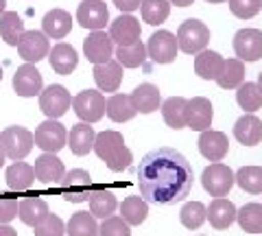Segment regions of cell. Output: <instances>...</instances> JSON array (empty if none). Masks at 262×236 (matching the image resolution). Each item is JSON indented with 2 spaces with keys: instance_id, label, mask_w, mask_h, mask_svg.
<instances>
[{
  "instance_id": "cell-1",
  "label": "cell",
  "mask_w": 262,
  "mask_h": 236,
  "mask_svg": "<svg viewBox=\"0 0 262 236\" xmlns=\"http://www.w3.org/2000/svg\"><path fill=\"white\" fill-rule=\"evenodd\" d=\"M192 168L179 151L160 146L146 153L138 168L140 192L151 203H175L192 190Z\"/></svg>"
},
{
  "instance_id": "cell-2",
  "label": "cell",
  "mask_w": 262,
  "mask_h": 236,
  "mask_svg": "<svg viewBox=\"0 0 262 236\" xmlns=\"http://www.w3.org/2000/svg\"><path fill=\"white\" fill-rule=\"evenodd\" d=\"M92 149L96 151V156L107 164V168L114 170V173H122V170H127L129 164H131V160H134L131 151L127 149V144H125L122 134L112 132V129L110 132L96 134Z\"/></svg>"
},
{
  "instance_id": "cell-3",
  "label": "cell",
  "mask_w": 262,
  "mask_h": 236,
  "mask_svg": "<svg viewBox=\"0 0 262 236\" xmlns=\"http://www.w3.org/2000/svg\"><path fill=\"white\" fill-rule=\"evenodd\" d=\"M210 42V29L199 20H186L177 31V48L188 55H196Z\"/></svg>"
},
{
  "instance_id": "cell-4",
  "label": "cell",
  "mask_w": 262,
  "mask_h": 236,
  "mask_svg": "<svg viewBox=\"0 0 262 236\" xmlns=\"http://www.w3.org/2000/svg\"><path fill=\"white\" fill-rule=\"evenodd\" d=\"M0 144L5 149V156L15 162V160H24L29 156L35 140H33V134L29 129L15 125V127H7L0 134Z\"/></svg>"
},
{
  "instance_id": "cell-5",
  "label": "cell",
  "mask_w": 262,
  "mask_h": 236,
  "mask_svg": "<svg viewBox=\"0 0 262 236\" xmlns=\"http://www.w3.org/2000/svg\"><path fill=\"white\" fill-rule=\"evenodd\" d=\"M66 138H68V132H66V127L57 118L44 120L35 129V134H33L35 146H39L44 153H59L66 146Z\"/></svg>"
},
{
  "instance_id": "cell-6",
  "label": "cell",
  "mask_w": 262,
  "mask_h": 236,
  "mask_svg": "<svg viewBox=\"0 0 262 236\" xmlns=\"http://www.w3.org/2000/svg\"><path fill=\"white\" fill-rule=\"evenodd\" d=\"M72 110L83 123H98L105 116V96L98 90H83L72 99Z\"/></svg>"
},
{
  "instance_id": "cell-7",
  "label": "cell",
  "mask_w": 262,
  "mask_h": 236,
  "mask_svg": "<svg viewBox=\"0 0 262 236\" xmlns=\"http://www.w3.org/2000/svg\"><path fill=\"white\" fill-rule=\"evenodd\" d=\"M201 184H203V188H206V192H210L212 197H225L236 182H234L232 168L221 164V162H214V164H210L203 170Z\"/></svg>"
},
{
  "instance_id": "cell-8",
  "label": "cell",
  "mask_w": 262,
  "mask_h": 236,
  "mask_svg": "<svg viewBox=\"0 0 262 236\" xmlns=\"http://www.w3.org/2000/svg\"><path fill=\"white\" fill-rule=\"evenodd\" d=\"M72 105V96L63 85H48L46 90L39 92V110L48 118H61Z\"/></svg>"
},
{
  "instance_id": "cell-9",
  "label": "cell",
  "mask_w": 262,
  "mask_h": 236,
  "mask_svg": "<svg viewBox=\"0 0 262 236\" xmlns=\"http://www.w3.org/2000/svg\"><path fill=\"white\" fill-rule=\"evenodd\" d=\"M48 51H51V44H48V35L44 31H24L18 42V53L27 63L46 59Z\"/></svg>"
},
{
  "instance_id": "cell-10",
  "label": "cell",
  "mask_w": 262,
  "mask_h": 236,
  "mask_svg": "<svg viewBox=\"0 0 262 236\" xmlns=\"http://www.w3.org/2000/svg\"><path fill=\"white\" fill-rule=\"evenodd\" d=\"M61 197L70 203H81V201H88L90 197V175L88 170L83 168H75V170H68L63 173L61 177Z\"/></svg>"
},
{
  "instance_id": "cell-11",
  "label": "cell",
  "mask_w": 262,
  "mask_h": 236,
  "mask_svg": "<svg viewBox=\"0 0 262 236\" xmlns=\"http://www.w3.org/2000/svg\"><path fill=\"white\" fill-rule=\"evenodd\" d=\"M177 37L170 31H155L146 44V57L155 63H170L177 57Z\"/></svg>"
},
{
  "instance_id": "cell-12",
  "label": "cell",
  "mask_w": 262,
  "mask_h": 236,
  "mask_svg": "<svg viewBox=\"0 0 262 236\" xmlns=\"http://www.w3.org/2000/svg\"><path fill=\"white\" fill-rule=\"evenodd\" d=\"M77 22L83 29L101 31L110 22V9L103 0H83L77 9Z\"/></svg>"
},
{
  "instance_id": "cell-13",
  "label": "cell",
  "mask_w": 262,
  "mask_h": 236,
  "mask_svg": "<svg viewBox=\"0 0 262 236\" xmlns=\"http://www.w3.org/2000/svg\"><path fill=\"white\" fill-rule=\"evenodd\" d=\"M234 51L241 61H258L262 57V31L241 29L234 37Z\"/></svg>"
},
{
  "instance_id": "cell-14",
  "label": "cell",
  "mask_w": 262,
  "mask_h": 236,
  "mask_svg": "<svg viewBox=\"0 0 262 236\" xmlns=\"http://www.w3.org/2000/svg\"><path fill=\"white\" fill-rule=\"evenodd\" d=\"M42 85H44V79H42V72L35 68V63H24L15 70L13 75V90L18 96H35L42 92Z\"/></svg>"
},
{
  "instance_id": "cell-15",
  "label": "cell",
  "mask_w": 262,
  "mask_h": 236,
  "mask_svg": "<svg viewBox=\"0 0 262 236\" xmlns=\"http://www.w3.org/2000/svg\"><path fill=\"white\" fill-rule=\"evenodd\" d=\"M186 127L194 129V132H206L212 127V118H214V108L206 96H194L188 101V112H186Z\"/></svg>"
},
{
  "instance_id": "cell-16",
  "label": "cell",
  "mask_w": 262,
  "mask_h": 236,
  "mask_svg": "<svg viewBox=\"0 0 262 236\" xmlns=\"http://www.w3.org/2000/svg\"><path fill=\"white\" fill-rule=\"evenodd\" d=\"M140 33H142L140 22L129 13L118 15V18L110 24V37H112V42L118 46H129V44L138 42Z\"/></svg>"
},
{
  "instance_id": "cell-17",
  "label": "cell",
  "mask_w": 262,
  "mask_h": 236,
  "mask_svg": "<svg viewBox=\"0 0 262 236\" xmlns=\"http://www.w3.org/2000/svg\"><path fill=\"white\" fill-rule=\"evenodd\" d=\"M83 53L88 57V61H92V63H103V61L112 59L114 42H112L110 33H105L103 29L101 31H92V33L85 37V42H83Z\"/></svg>"
},
{
  "instance_id": "cell-18",
  "label": "cell",
  "mask_w": 262,
  "mask_h": 236,
  "mask_svg": "<svg viewBox=\"0 0 262 236\" xmlns=\"http://www.w3.org/2000/svg\"><path fill=\"white\" fill-rule=\"evenodd\" d=\"M94 81L101 92H116L122 83V66L114 59H107L103 63H94Z\"/></svg>"
},
{
  "instance_id": "cell-19",
  "label": "cell",
  "mask_w": 262,
  "mask_h": 236,
  "mask_svg": "<svg viewBox=\"0 0 262 236\" xmlns=\"http://www.w3.org/2000/svg\"><path fill=\"white\" fill-rule=\"evenodd\" d=\"M227 149H229V142L223 132H212V129L201 132L199 151L203 158H208L210 162H221L227 156Z\"/></svg>"
},
{
  "instance_id": "cell-20",
  "label": "cell",
  "mask_w": 262,
  "mask_h": 236,
  "mask_svg": "<svg viewBox=\"0 0 262 236\" xmlns=\"http://www.w3.org/2000/svg\"><path fill=\"white\" fill-rule=\"evenodd\" d=\"M234 136L236 140L245 146H256L262 142V120L253 114H245L236 120L234 125Z\"/></svg>"
},
{
  "instance_id": "cell-21",
  "label": "cell",
  "mask_w": 262,
  "mask_h": 236,
  "mask_svg": "<svg viewBox=\"0 0 262 236\" xmlns=\"http://www.w3.org/2000/svg\"><path fill=\"white\" fill-rule=\"evenodd\" d=\"M35 177L44 184H57L63 177L66 168H63V162L57 158V153H42L37 160H35Z\"/></svg>"
},
{
  "instance_id": "cell-22",
  "label": "cell",
  "mask_w": 262,
  "mask_h": 236,
  "mask_svg": "<svg viewBox=\"0 0 262 236\" xmlns=\"http://www.w3.org/2000/svg\"><path fill=\"white\" fill-rule=\"evenodd\" d=\"M48 61H51V68L57 75H70L79 63V55L70 44L59 42L57 46H53V51H48Z\"/></svg>"
},
{
  "instance_id": "cell-23",
  "label": "cell",
  "mask_w": 262,
  "mask_h": 236,
  "mask_svg": "<svg viewBox=\"0 0 262 236\" xmlns=\"http://www.w3.org/2000/svg\"><path fill=\"white\" fill-rule=\"evenodd\" d=\"M5 180H7V186H9V190H13V192H24V190L31 188L33 182H35V170H33V166L27 164V162L15 160L13 164L7 168Z\"/></svg>"
},
{
  "instance_id": "cell-24",
  "label": "cell",
  "mask_w": 262,
  "mask_h": 236,
  "mask_svg": "<svg viewBox=\"0 0 262 236\" xmlns=\"http://www.w3.org/2000/svg\"><path fill=\"white\" fill-rule=\"evenodd\" d=\"M206 219H210L212 227H216V230H227L236 221L234 203L225 197H216L210 203V208H206Z\"/></svg>"
},
{
  "instance_id": "cell-25",
  "label": "cell",
  "mask_w": 262,
  "mask_h": 236,
  "mask_svg": "<svg viewBox=\"0 0 262 236\" xmlns=\"http://www.w3.org/2000/svg\"><path fill=\"white\" fill-rule=\"evenodd\" d=\"M94 129L90 127V123H77L75 127L70 129V134L68 138H66V144L70 146V151L75 153V156H85V153L92 151V146H94Z\"/></svg>"
},
{
  "instance_id": "cell-26",
  "label": "cell",
  "mask_w": 262,
  "mask_h": 236,
  "mask_svg": "<svg viewBox=\"0 0 262 236\" xmlns=\"http://www.w3.org/2000/svg\"><path fill=\"white\" fill-rule=\"evenodd\" d=\"M48 203L42 199V197H27V199H22L18 203V217H20V221L24 225H31V227H35L44 221V219L48 217Z\"/></svg>"
},
{
  "instance_id": "cell-27",
  "label": "cell",
  "mask_w": 262,
  "mask_h": 236,
  "mask_svg": "<svg viewBox=\"0 0 262 236\" xmlns=\"http://www.w3.org/2000/svg\"><path fill=\"white\" fill-rule=\"evenodd\" d=\"M129 96H131V101H134L136 112H140V114H151L162 105L160 90H158V85H153V83H140Z\"/></svg>"
},
{
  "instance_id": "cell-28",
  "label": "cell",
  "mask_w": 262,
  "mask_h": 236,
  "mask_svg": "<svg viewBox=\"0 0 262 236\" xmlns=\"http://www.w3.org/2000/svg\"><path fill=\"white\" fill-rule=\"evenodd\" d=\"M42 29H44V33H46L48 37H53V39H63L66 35L70 33V29H72V18H70V13L63 11V9H51V11L44 15Z\"/></svg>"
},
{
  "instance_id": "cell-29",
  "label": "cell",
  "mask_w": 262,
  "mask_h": 236,
  "mask_svg": "<svg viewBox=\"0 0 262 236\" xmlns=\"http://www.w3.org/2000/svg\"><path fill=\"white\" fill-rule=\"evenodd\" d=\"M88 201H90V214H92L94 219H107V217H112L114 212H116V208H118L116 197H114V192L107 190V188L92 190Z\"/></svg>"
},
{
  "instance_id": "cell-30",
  "label": "cell",
  "mask_w": 262,
  "mask_h": 236,
  "mask_svg": "<svg viewBox=\"0 0 262 236\" xmlns=\"http://www.w3.org/2000/svg\"><path fill=\"white\" fill-rule=\"evenodd\" d=\"M105 114L114 120V123H127L136 116V108L134 101H131L129 94H112L107 101H105Z\"/></svg>"
},
{
  "instance_id": "cell-31",
  "label": "cell",
  "mask_w": 262,
  "mask_h": 236,
  "mask_svg": "<svg viewBox=\"0 0 262 236\" xmlns=\"http://www.w3.org/2000/svg\"><path fill=\"white\" fill-rule=\"evenodd\" d=\"M186 112H188V101L184 96H170L162 103V116L164 123L170 129H184L186 127Z\"/></svg>"
},
{
  "instance_id": "cell-32",
  "label": "cell",
  "mask_w": 262,
  "mask_h": 236,
  "mask_svg": "<svg viewBox=\"0 0 262 236\" xmlns=\"http://www.w3.org/2000/svg\"><path fill=\"white\" fill-rule=\"evenodd\" d=\"M223 57H221L216 51H208L203 48L201 53H196V59H194V70L196 75L206 81H214L219 77L221 68H223Z\"/></svg>"
},
{
  "instance_id": "cell-33",
  "label": "cell",
  "mask_w": 262,
  "mask_h": 236,
  "mask_svg": "<svg viewBox=\"0 0 262 236\" xmlns=\"http://www.w3.org/2000/svg\"><path fill=\"white\" fill-rule=\"evenodd\" d=\"M22 33H24V20L20 18V13L5 11L0 15V37H3L7 44L18 46Z\"/></svg>"
},
{
  "instance_id": "cell-34",
  "label": "cell",
  "mask_w": 262,
  "mask_h": 236,
  "mask_svg": "<svg viewBox=\"0 0 262 236\" xmlns=\"http://www.w3.org/2000/svg\"><path fill=\"white\" fill-rule=\"evenodd\" d=\"M245 79V66L241 59H225L223 61V68H221L219 77L214 79L216 83L223 88V90H234L238 88Z\"/></svg>"
},
{
  "instance_id": "cell-35",
  "label": "cell",
  "mask_w": 262,
  "mask_h": 236,
  "mask_svg": "<svg viewBox=\"0 0 262 236\" xmlns=\"http://www.w3.org/2000/svg\"><path fill=\"white\" fill-rule=\"evenodd\" d=\"M120 217L129 225H140L149 217V203L142 197H127L120 203Z\"/></svg>"
},
{
  "instance_id": "cell-36",
  "label": "cell",
  "mask_w": 262,
  "mask_h": 236,
  "mask_svg": "<svg viewBox=\"0 0 262 236\" xmlns=\"http://www.w3.org/2000/svg\"><path fill=\"white\" fill-rule=\"evenodd\" d=\"M116 61L122 68H138L146 61V46L138 39V42L129 46H118L116 48Z\"/></svg>"
},
{
  "instance_id": "cell-37",
  "label": "cell",
  "mask_w": 262,
  "mask_h": 236,
  "mask_svg": "<svg viewBox=\"0 0 262 236\" xmlns=\"http://www.w3.org/2000/svg\"><path fill=\"white\" fill-rule=\"evenodd\" d=\"M238 225L249 234H262V206L260 203H247L241 210H236Z\"/></svg>"
},
{
  "instance_id": "cell-38",
  "label": "cell",
  "mask_w": 262,
  "mask_h": 236,
  "mask_svg": "<svg viewBox=\"0 0 262 236\" xmlns=\"http://www.w3.org/2000/svg\"><path fill=\"white\" fill-rule=\"evenodd\" d=\"M140 11L146 24L158 27V24L166 22V18L170 15V0H142Z\"/></svg>"
},
{
  "instance_id": "cell-39",
  "label": "cell",
  "mask_w": 262,
  "mask_h": 236,
  "mask_svg": "<svg viewBox=\"0 0 262 236\" xmlns=\"http://www.w3.org/2000/svg\"><path fill=\"white\" fill-rule=\"evenodd\" d=\"M68 236H98V223L92 214L88 212H75L66 225Z\"/></svg>"
},
{
  "instance_id": "cell-40",
  "label": "cell",
  "mask_w": 262,
  "mask_h": 236,
  "mask_svg": "<svg viewBox=\"0 0 262 236\" xmlns=\"http://www.w3.org/2000/svg\"><path fill=\"white\" fill-rule=\"evenodd\" d=\"M234 182L238 184L243 190L258 195V192H262V168L260 166H243L238 173L234 175Z\"/></svg>"
},
{
  "instance_id": "cell-41",
  "label": "cell",
  "mask_w": 262,
  "mask_h": 236,
  "mask_svg": "<svg viewBox=\"0 0 262 236\" xmlns=\"http://www.w3.org/2000/svg\"><path fill=\"white\" fill-rule=\"evenodd\" d=\"M236 101L245 112H256L262 108V90L258 83H241L236 92Z\"/></svg>"
},
{
  "instance_id": "cell-42",
  "label": "cell",
  "mask_w": 262,
  "mask_h": 236,
  "mask_svg": "<svg viewBox=\"0 0 262 236\" xmlns=\"http://www.w3.org/2000/svg\"><path fill=\"white\" fill-rule=\"evenodd\" d=\"M179 219H182V225L188 227V230H196V227H201L203 221H206V206L199 201H190L186 203L182 208V212H179Z\"/></svg>"
},
{
  "instance_id": "cell-43",
  "label": "cell",
  "mask_w": 262,
  "mask_h": 236,
  "mask_svg": "<svg viewBox=\"0 0 262 236\" xmlns=\"http://www.w3.org/2000/svg\"><path fill=\"white\" fill-rule=\"evenodd\" d=\"M98 236H131L129 223L122 217H107L98 225Z\"/></svg>"
},
{
  "instance_id": "cell-44",
  "label": "cell",
  "mask_w": 262,
  "mask_h": 236,
  "mask_svg": "<svg viewBox=\"0 0 262 236\" xmlns=\"http://www.w3.org/2000/svg\"><path fill=\"white\" fill-rule=\"evenodd\" d=\"M33 234L35 236H63L66 234V225L57 214L48 212V217L44 219L42 223L33 227Z\"/></svg>"
},
{
  "instance_id": "cell-45",
  "label": "cell",
  "mask_w": 262,
  "mask_h": 236,
  "mask_svg": "<svg viewBox=\"0 0 262 236\" xmlns=\"http://www.w3.org/2000/svg\"><path fill=\"white\" fill-rule=\"evenodd\" d=\"M262 9V0H229V11L241 20L253 18Z\"/></svg>"
},
{
  "instance_id": "cell-46",
  "label": "cell",
  "mask_w": 262,
  "mask_h": 236,
  "mask_svg": "<svg viewBox=\"0 0 262 236\" xmlns=\"http://www.w3.org/2000/svg\"><path fill=\"white\" fill-rule=\"evenodd\" d=\"M18 217V201L11 197H0V223H9Z\"/></svg>"
},
{
  "instance_id": "cell-47",
  "label": "cell",
  "mask_w": 262,
  "mask_h": 236,
  "mask_svg": "<svg viewBox=\"0 0 262 236\" xmlns=\"http://www.w3.org/2000/svg\"><path fill=\"white\" fill-rule=\"evenodd\" d=\"M140 3L142 0H114V5H116L122 13H131V11L140 9Z\"/></svg>"
},
{
  "instance_id": "cell-48",
  "label": "cell",
  "mask_w": 262,
  "mask_h": 236,
  "mask_svg": "<svg viewBox=\"0 0 262 236\" xmlns=\"http://www.w3.org/2000/svg\"><path fill=\"white\" fill-rule=\"evenodd\" d=\"M0 236H18V232H15L13 227H9L7 223H0Z\"/></svg>"
},
{
  "instance_id": "cell-49",
  "label": "cell",
  "mask_w": 262,
  "mask_h": 236,
  "mask_svg": "<svg viewBox=\"0 0 262 236\" xmlns=\"http://www.w3.org/2000/svg\"><path fill=\"white\" fill-rule=\"evenodd\" d=\"M170 3H173L175 7H190L194 0H170Z\"/></svg>"
},
{
  "instance_id": "cell-50",
  "label": "cell",
  "mask_w": 262,
  "mask_h": 236,
  "mask_svg": "<svg viewBox=\"0 0 262 236\" xmlns=\"http://www.w3.org/2000/svg\"><path fill=\"white\" fill-rule=\"evenodd\" d=\"M5 160H7V156H5V149H3V144H0V168L5 166Z\"/></svg>"
},
{
  "instance_id": "cell-51",
  "label": "cell",
  "mask_w": 262,
  "mask_h": 236,
  "mask_svg": "<svg viewBox=\"0 0 262 236\" xmlns=\"http://www.w3.org/2000/svg\"><path fill=\"white\" fill-rule=\"evenodd\" d=\"M5 7H7V0H0V15L5 13Z\"/></svg>"
},
{
  "instance_id": "cell-52",
  "label": "cell",
  "mask_w": 262,
  "mask_h": 236,
  "mask_svg": "<svg viewBox=\"0 0 262 236\" xmlns=\"http://www.w3.org/2000/svg\"><path fill=\"white\" fill-rule=\"evenodd\" d=\"M258 88L262 90V72H260V77H258Z\"/></svg>"
},
{
  "instance_id": "cell-53",
  "label": "cell",
  "mask_w": 262,
  "mask_h": 236,
  "mask_svg": "<svg viewBox=\"0 0 262 236\" xmlns=\"http://www.w3.org/2000/svg\"><path fill=\"white\" fill-rule=\"evenodd\" d=\"M208 3H225V0H208Z\"/></svg>"
},
{
  "instance_id": "cell-54",
  "label": "cell",
  "mask_w": 262,
  "mask_h": 236,
  "mask_svg": "<svg viewBox=\"0 0 262 236\" xmlns=\"http://www.w3.org/2000/svg\"><path fill=\"white\" fill-rule=\"evenodd\" d=\"M0 81H3V68H0Z\"/></svg>"
}]
</instances>
